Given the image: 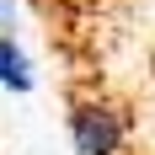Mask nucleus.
<instances>
[{
  "mask_svg": "<svg viewBox=\"0 0 155 155\" xmlns=\"http://www.w3.org/2000/svg\"><path fill=\"white\" fill-rule=\"evenodd\" d=\"M123 139H128L123 112L102 107V102H80L70 112V144H75V155H118Z\"/></svg>",
  "mask_w": 155,
  "mask_h": 155,
  "instance_id": "nucleus-1",
  "label": "nucleus"
},
{
  "mask_svg": "<svg viewBox=\"0 0 155 155\" xmlns=\"http://www.w3.org/2000/svg\"><path fill=\"white\" fill-rule=\"evenodd\" d=\"M0 86L5 91H32V64L21 54V43H11L5 32H0Z\"/></svg>",
  "mask_w": 155,
  "mask_h": 155,
  "instance_id": "nucleus-2",
  "label": "nucleus"
},
{
  "mask_svg": "<svg viewBox=\"0 0 155 155\" xmlns=\"http://www.w3.org/2000/svg\"><path fill=\"white\" fill-rule=\"evenodd\" d=\"M0 16H11V0H0Z\"/></svg>",
  "mask_w": 155,
  "mask_h": 155,
  "instance_id": "nucleus-3",
  "label": "nucleus"
}]
</instances>
